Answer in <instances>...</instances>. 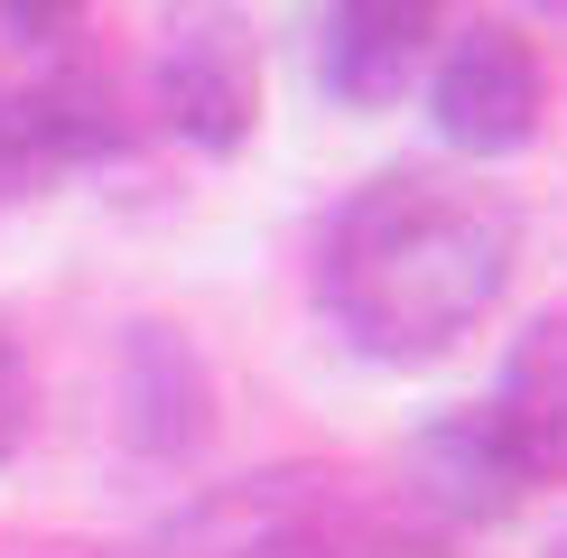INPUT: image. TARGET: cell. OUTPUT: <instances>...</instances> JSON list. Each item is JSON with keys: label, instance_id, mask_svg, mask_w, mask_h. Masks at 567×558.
Instances as JSON below:
<instances>
[{"label": "cell", "instance_id": "6da1fadb", "mask_svg": "<svg viewBox=\"0 0 567 558\" xmlns=\"http://www.w3.org/2000/svg\"><path fill=\"white\" fill-rule=\"evenodd\" d=\"M522 251V215L456 168H382L336 205L317 242V298L363 363L419 372L493 317Z\"/></svg>", "mask_w": 567, "mask_h": 558}, {"label": "cell", "instance_id": "7a4b0ae2", "mask_svg": "<svg viewBox=\"0 0 567 558\" xmlns=\"http://www.w3.org/2000/svg\"><path fill=\"white\" fill-rule=\"evenodd\" d=\"M429 112H437V140L465 158H522L539 122H549V65L522 29L503 19H475V29H446L437 56H429Z\"/></svg>", "mask_w": 567, "mask_h": 558}, {"label": "cell", "instance_id": "3957f363", "mask_svg": "<svg viewBox=\"0 0 567 558\" xmlns=\"http://www.w3.org/2000/svg\"><path fill=\"white\" fill-rule=\"evenodd\" d=\"M158 122L196 158H233L261 131V46L233 0H177L158 46Z\"/></svg>", "mask_w": 567, "mask_h": 558}, {"label": "cell", "instance_id": "277c9868", "mask_svg": "<svg viewBox=\"0 0 567 558\" xmlns=\"http://www.w3.org/2000/svg\"><path fill=\"white\" fill-rule=\"evenodd\" d=\"M437 0H336L317 38V84L344 112H391L437 56Z\"/></svg>", "mask_w": 567, "mask_h": 558}, {"label": "cell", "instance_id": "5b68a950", "mask_svg": "<svg viewBox=\"0 0 567 558\" xmlns=\"http://www.w3.org/2000/svg\"><path fill=\"white\" fill-rule=\"evenodd\" d=\"M122 437L158 465H186L215 437V372H205L186 326L140 317L122 335Z\"/></svg>", "mask_w": 567, "mask_h": 558}, {"label": "cell", "instance_id": "8992f818", "mask_svg": "<svg viewBox=\"0 0 567 558\" xmlns=\"http://www.w3.org/2000/svg\"><path fill=\"white\" fill-rule=\"evenodd\" d=\"M484 418L503 428L522 484H567V308L530 317L503 354V382H493Z\"/></svg>", "mask_w": 567, "mask_h": 558}, {"label": "cell", "instance_id": "52a82bcc", "mask_svg": "<svg viewBox=\"0 0 567 558\" xmlns=\"http://www.w3.org/2000/svg\"><path fill=\"white\" fill-rule=\"evenodd\" d=\"M429 521H503V512H522V465H512L503 428H493L484 410H446L437 428H419L410 447V484H400Z\"/></svg>", "mask_w": 567, "mask_h": 558}, {"label": "cell", "instance_id": "ba28073f", "mask_svg": "<svg viewBox=\"0 0 567 558\" xmlns=\"http://www.w3.org/2000/svg\"><path fill=\"white\" fill-rule=\"evenodd\" d=\"M326 484H336V475H307V465H279V475L224 484V494L186 503L177 521H158L140 558H251L261 540H279L289 521H307V512L326 503Z\"/></svg>", "mask_w": 567, "mask_h": 558}, {"label": "cell", "instance_id": "9c48e42d", "mask_svg": "<svg viewBox=\"0 0 567 558\" xmlns=\"http://www.w3.org/2000/svg\"><path fill=\"white\" fill-rule=\"evenodd\" d=\"M29 418H38V372H29V354H19V335L0 326V465L29 447Z\"/></svg>", "mask_w": 567, "mask_h": 558}, {"label": "cell", "instance_id": "30bf717a", "mask_svg": "<svg viewBox=\"0 0 567 558\" xmlns=\"http://www.w3.org/2000/svg\"><path fill=\"white\" fill-rule=\"evenodd\" d=\"M84 10H93V0H0V38H19L38 56V46L84 38Z\"/></svg>", "mask_w": 567, "mask_h": 558}, {"label": "cell", "instance_id": "8fae6325", "mask_svg": "<svg viewBox=\"0 0 567 558\" xmlns=\"http://www.w3.org/2000/svg\"><path fill=\"white\" fill-rule=\"evenodd\" d=\"M522 10H539V19H567V0H522Z\"/></svg>", "mask_w": 567, "mask_h": 558}, {"label": "cell", "instance_id": "7c38bea8", "mask_svg": "<svg viewBox=\"0 0 567 558\" xmlns=\"http://www.w3.org/2000/svg\"><path fill=\"white\" fill-rule=\"evenodd\" d=\"M549 558H567V530H558V540H549Z\"/></svg>", "mask_w": 567, "mask_h": 558}]
</instances>
